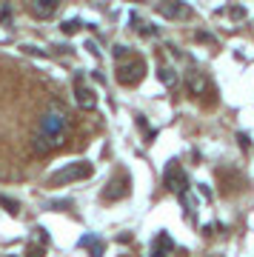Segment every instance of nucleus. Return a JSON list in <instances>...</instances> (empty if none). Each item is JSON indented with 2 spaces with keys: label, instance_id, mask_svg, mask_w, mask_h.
<instances>
[{
  "label": "nucleus",
  "instance_id": "6",
  "mask_svg": "<svg viewBox=\"0 0 254 257\" xmlns=\"http://www.w3.org/2000/svg\"><path fill=\"white\" fill-rule=\"evenodd\" d=\"M157 15L166 20H189L194 12H191L189 3H183V0H160L157 3Z\"/></svg>",
  "mask_w": 254,
  "mask_h": 257
},
{
  "label": "nucleus",
  "instance_id": "13",
  "mask_svg": "<svg viewBox=\"0 0 254 257\" xmlns=\"http://www.w3.org/2000/svg\"><path fill=\"white\" fill-rule=\"evenodd\" d=\"M0 206H6V211H9V214H18V211H20V203L12 200V197H3V194H0Z\"/></svg>",
  "mask_w": 254,
  "mask_h": 257
},
{
  "label": "nucleus",
  "instance_id": "10",
  "mask_svg": "<svg viewBox=\"0 0 254 257\" xmlns=\"http://www.w3.org/2000/svg\"><path fill=\"white\" fill-rule=\"evenodd\" d=\"M186 86H189V94L200 97V94L206 92V77H203L200 72H189V77H186Z\"/></svg>",
  "mask_w": 254,
  "mask_h": 257
},
{
  "label": "nucleus",
  "instance_id": "3",
  "mask_svg": "<svg viewBox=\"0 0 254 257\" xmlns=\"http://www.w3.org/2000/svg\"><path fill=\"white\" fill-rule=\"evenodd\" d=\"M143 74H146V60L140 55H132L129 60H123L120 57V63H117V80L123 83V86H137V83L143 80Z\"/></svg>",
  "mask_w": 254,
  "mask_h": 257
},
{
  "label": "nucleus",
  "instance_id": "11",
  "mask_svg": "<svg viewBox=\"0 0 254 257\" xmlns=\"http://www.w3.org/2000/svg\"><path fill=\"white\" fill-rule=\"evenodd\" d=\"M157 77H160L163 86H174V83H177V74H174L172 66H160V69H157Z\"/></svg>",
  "mask_w": 254,
  "mask_h": 257
},
{
  "label": "nucleus",
  "instance_id": "9",
  "mask_svg": "<svg viewBox=\"0 0 254 257\" xmlns=\"http://www.w3.org/2000/svg\"><path fill=\"white\" fill-rule=\"evenodd\" d=\"M152 251H155V254H174V240H172V234H169V231H160V234H157L155 237V243H152Z\"/></svg>",
  "mask_w": 254,
  "mask_h": 257
},
{
  "label": "nucleus",
  "instance_id": "16",
  "mask_svg": "<svg viewBox=\"0 0 254 257\" xmlns=\"http://www.w3.org/2000/svg\"><path fill=\"white\" fill-rule=\"evenodd\" d=\"M197 40H206V43H214V37L209 32H197Z\"/></svg>",
  "mask_w": 254,
  "mask_h": 257
},
{
  "label": "nucleus",
  "instance_id": "1",
  "mask_svg": "<svg viewBox=\"0 0 254 257\" xmlns=\"http://www.w3.org/2000/svg\"><path fill=\"white\" fill-rule=\"evenodd\" d=\"M66 128H69V117L60 106H52L49 111H43L40 117V126L35 132V152L37 155H49L55 149L63 146Z\"/></svg>",
  "mask_w": 254,
  "mask_h": 257
},
{
  "label": "nucleus",
  "instance_id": "7",
  "mask_svg": "<svg viewBox=\"0 0 254 257\" xmlns=\"http://www.w3.org/2000/svg\"><path fill=\"white\" fill-rule=\"evenodd\" d=\"M29 9L37 20H52L60 9V0H29Z\"/></svg>",
  "mask_w": 254,
  "mask_h": 257
},
{
  "label": "nucleus",
  "instance_id": "14",
  "mask_svg": "<svg viewBox=\"0 0 254 257\" xmlns=\"http://www.w3.org/2000/svg\"><path fill=\"white\" fill-rule=\"evenodd\" d=\"M80 26H83L80 20H63L60 29H63V35H74V32H80Z\"/></svg>",
  "mask_w": 254,
  "mask_h": 257
},
{
  "label": "nucleus",
  "instance_id": "12",
  "mask_svg": "<svg viewBox=\"0 0 254 257\" xmlns=\"http://www.w3.org/2000/svg\"><path fill=\"white\" fill-rule=\"evenodd\" d=\"M80 246H83V248H91V254H103V243H100L97 237H91V234L80 240Z\"/></svg>",
  "mask_w": 254,
  "mask_h": 257
},
{
  "label": "nucleus",
  "instance_id": "17",
  "mask_svg": "<svg viewBox=\"0 0 254 257\" xmlns=\"http://www.w3.org/2000/svg\"><path fill=\"white\" fill-rule=\"evenodd\" d=\"M231 18H237V20H240V18H245V12L240 9V6H234V9H231Z\"/></svg>",
  "mask_w": 254,
  "mask_h": 257
},
{
  "label": "nucleus",
  "instance_id": "8",
  "mask_svg": "<svg viewBox=\"0 0 254 257\" xmlns=\"http://www.w3.org/2000/svg\"><path fill=\"white\" fill-rule=\"evenodd\" d=\"M129 175H120L117 180H109V189L103 192V197L106 200H123V197H129Z\"/></svg>",
  "mask_w": 254,
  "mask_h": 257
},
{
  "label": "nucleus",
  "instance_id": "2",
  "mask_svg": "<svg viewBox=\"0 0 254 257\" xmlns=\"http://www.w3.org/2000/svg\"><path fill=\"white\" fill-rule=\"evenodd\" d=\"M94 175V166L89 163V160H74V163L63 166L60 172H55V175L49 177V186H69V183H77V180H86V177Z\"/></svg>",
  "mask_w": 254,
  "mask_h": 257
},
{
  "label": "nucleus",
  "instance_id": "15",
  "mask_svg": "<svg viewBox=\"0 0 254 257\" xmlns=\"http://www.w3.org/2000/svg\"><path fill=\"white\" fill-rule=\"evenodd\" d=\"M237 140H240L243 149H251V138H248V135H237Z\"/></svg>",
  "mask_w": 254,
  "mask_h": 257
},
{
  "label": "nucleus",
  "instance_id": "4",
  "mask_svg": "<svg viewBox=\"0 0 254 257\" xmlns=\"http://www.w3.org/2000/svg\"><path fill=\"white\" fill-rule=\"evenodd\" d=\"M74 100L83 111H94L97 109V92L89 86V80L83 74H74Z\"/></svg>",
  "mask_w": 254,
  "mask_h": 257
},
{
  "label": "nucleus",
  "instance_id": "5",
  "mask_svg": "<svg viewBox=\"0 0 254 257\" xmlns=\"http://www.w3.org/2000/svg\"><path fill=\"white\" fill-rule=\"evenodd\" d=\"M163 183H166V189H169V192H174L177 197L189 192V177H186V172L180 169V163H177V160H172V163L166 166Z\"/></svg>",
  "mask_w": 254,
  "mask_h": 257
}]
</instances>
